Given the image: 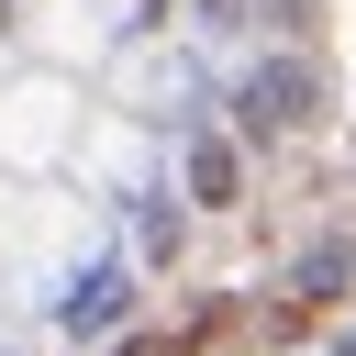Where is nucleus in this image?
Instances as JSON below:
<instances>
[{
    "instance_id": "nucleus-1",
    "label": "nucleus",
    "mask_w": 356,
    "mask_h": 356,
    "mask_svg": "<svg viewBox=\"0 0 356 356\" xmlns=\"http://www.w3.org/2000/svg\"><path fill=\"white\" fill-rule=\"evenodd\" d=\"M312 100H323L312 67H267V78L245 89V122H256V134H289V122H312Z\"/></svg>"
},
{
    "instance_id": "nucleus-2",
    "label": "nucleus",
    "mask_w": 356,
    "mask_h": 356,
    "mask_svg": "<svg viewBox=\"0 0 356 356\" xmlns=\"http://www.w3.org/2000/svg\"><path fill=\"white\" fill-rule=\"evenodd\" d=\"M189 189H200V200H234V156L200 145V156H189Z\"/></svg>"
},
{
    "instance_id": "nucleus-3",
    "label": "nucleus",
    "mask_w": 356,
    "mask_h": 356,
    "mask_svg": "<svg viewBox=\"0 0 356 356\" xmlns=\"http://www.w3.org/2000/svg\"><path fill=\"white\" fill-rule=\"evenodd\" d=\"M134 356H167V345H134Z\"/></svg>"
}]
</instances>
